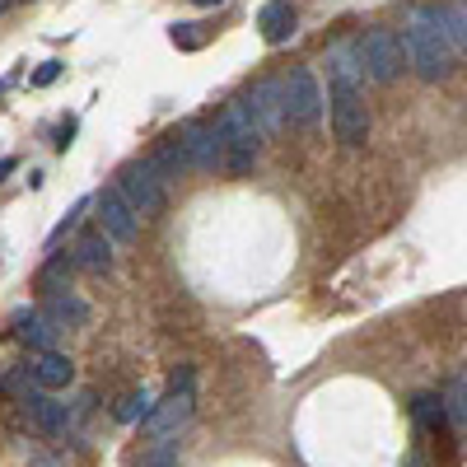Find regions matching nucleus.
<instances>
[{
    "instance_id": "7",
    "label": "nucleus",
    "mask_w": 467,
    "mask_h": 467,
    "mask_svg": "<svg viewBox=\"0 0 467 467\" xmlns=\"http://www.w3.org/2000/svg\"><path fill=\"white\" fill-rule=\"evenodd\" d=\"M178 141H182V155H188V169H196V173H211L225 164V136L206 122H192Z\"/></svg>"
},
{
    "instance_id": "24",
    "label": "nucleus",
    "mask_w": 467,
    "mask_h": 467,
    "mask_svg": "<svg viewBox=\"0 0 467 467\" xmlns=\"http://www.w3.org/2000/svg\"><path fill=\"white\" fill-rule=\"evenodd\" d=\"M57 75H61V61H42V65H38V75H33V85L47 89V85H57Z\"/></svg>"
},
{
    "instance_id": "2",
    "label": "nucleus",
    "mask_w": 467,
    "mask_h": 467,
    "mask_svg": "<svg viewBox=\"0 0 467 467\" xmlns=\"http://www.w3.org/2000/svg\"><path fill=\"white\" fill-rule=\"evenodd\" d=\"M360 61H364V75H370L374 85H393V80L407 71L402 38H397L393 28H370L360 38Z\"/></svg>"
},
{
    "instance_id": "1",
    "label": "nucleus",
    "mask_w": 467,
    "mask_h": 467,
    "mask_svg": "<svg viewBox=\"0 0 467 467\" xmlns=\"http://www.w3.org/2000/svg\"><path fill=\"white\" fill-rule=\"evenodd\" d=\"M402 57L425 85L454 75V42L444 33V10L440 5H411L402 24Z\"/></svg>"
},
{
    "instance_id": "25",
    "label": "nucleus",
    "mask_w": 467,
    "mask_h": 467,
    "mask_svg": "<svg viewBox=\"0 0 467 467\" xmlns=\"http://www.w3.org/2000/svg\"><path fill=\"white\" fill-rule=\"evenodd\" d=\"M14 169H19V159H14V155H5V159H0V182H5Z\"/></svg>"
},
{
    "instance_id": "21",
    "label": "nucleus",
    "mask_w": 467,
    "mask_h": 467,
    "mask_svg": "<svg viewBox=\"0 0 467 467\" xmlns=\"http://www.w3.org/2000/svg\"><path fill=\"white\" fill-rule=\"evenodd\" d=\"M149 411H155V397L141 388V393H126L122 402H117V421H122V425H141Z\"/></svg>"
},
{
    "instance_id": "10",
    "label": "nucleus",
    "mask_w": 467,
    "mask_h": 467,
    "mask_svg": "<svg viewBox=\"0 0 467 467\" xmlns=\"http://www.w3.org/2000/svg\"><path fill=\"white\" fill-rule=\"evenodd\" d=\"M327 75H332V89H356L364 85V61H360V42H337L327 47Z\"/></svg>"
},
{
    "instance_id": "22",
    "label": "nucleus",
    "mask_w": 467,
    "mask_h": 467,
    "mask_svg": "<svg viewBox=\"0 0 467 467\" xmlns=\"http://www.w3.org/2000/svg\"><path fill=\"white\" fill-rule=\"evenodd\" d=\"M71 266H75V262H65V257H52V262L42 266L38 286H42L47 295H61V290H65V280H71Z\"/></svg>"
},
{
    "instance_id": "11",
    "label": "nucleus",
    "mask_w": 467,
    "mask_h": 467,
    "mask_svg": "<svg viewBox=\"0 0 467 467\" xmlns=\"http://www.w3.org/2000/svg\"><path fill=\"white\" fill-rule=\"evenodd\" d=\"M28 374H33V383H38L42 393H61V388L75 383V364L65 360L61 350H42V356L28 364Z\"/></svg>"
},
{
    "instance_id": "9",
    "label": "nucleus",
    "mask_w": 467,
    "mask_h": 467,
    "mask_svg": "<svg viewBox=\"0 0 467 467\" xmlns=\"http://www.w3.org/2000/svg\"><path fill=\"white\" fill-rule=\"evenodd\" d=\"M188 421H192V388H173L164 402H155V411H149L141 425H145V435L169 440V435H178Z\"/></svg>"
},
{
    "instance_id": "4",
    "label": "nucleus",
    "mask_w": 467,
    "mask_h": 467,
    "mask_svg": "<svg viewBox=\"0 0 467 467\" xmlns=\"http://www.w3.org/2000/svg\"><path fill=\"white\" fill-rule=\"evenodd\" d=\"M286 122H299V126L323 122V89H318L309 65L290 71V80H286Z\"/></svg>"
},
{
    "instance_id": "18",
    "label": "nucleus",
    "mask_w": 467,
    "mask_h": 467,
    "mask_svg": "<svg viewBox=\"0 0 467 467\" xmlns=\"http://www.w3.org/2000/svg\"><path fill=\"white\" fill-rule=\"evenodd\" d=\"M149 164H155V173H159V182L164 178H178V173H188V155H182V141L173 136V141H164L155 155H149Z\"/></svg>"
},
{
    "instance_id": "14",
    "label": "nucleus",
    "mask_w": 467,
    "mask_h": 467,
    "mask_svg": "<svg viewBox=\"0 0 467 467\" xmlns=\"http://www.w3.org/2000/svg\"><path fill=\"white\" fill-rule=\"evenodd\" d=\"M24 402V411L33 416V425H42V430H52V435H61L65 425H71V416H65V407L61 402H52V397H47L42 388H33V393H24L19 397Z\"/></svg>"
},
{
    "instance_id": "5",
    "label": "nucleus",
    "mask_w": 467,
    "mask_h": 467,
    "mask_svg": "<svg viewBox=\"0 0 467 467\" xmlns=\"http://www.w3.org/2000/svg\"><path fill=\"white\" fill-rule=\"evenodd\" d=\"M332 131H337L341 145L370 141V108L356 89H332Z\"/></svg>"
},
{
    "instance_id": "20",
    "label": "nucleus",
    "mask_w": 467,
    "mask_h": 467,
    "mask_svg": "<svg viewBox=\"0 0 467 467\" xmlns=\"http://www.w3.org/2000/svg\"><path fill=\"white\" fill-rule=\"evenodd\" d=\"M411 416H416V421H421L425 430H435V435H440V430L448 425V416H444V402H440L435 393H416V397H411Z\"/></svg>"
},
{
    "instance_id": "19",
    "label": "nucleus",
    "mask_w": 467,
    "mask_h": 467,
    "mask_svg": "<svg viewBox=\"0 0 467 467\" xmlns=\"http://www.w3.org/2000/svg\"><path fill=\"white\" fill-rule=\"evenodd\" d=\"M444 10V33H448V42H454V52L467 57V0H448Z\"/></svg>"
},
{
    "instance_id": "13",
    "label": "nucleus",
    "mask_w": 467,
    "mask_h": 467,
    "mask_svg": "<svg viewBox=\"0 0 467 467\" xmlns=\"http://www.w3.org/2000/svg\"><path fill=\"white\" fill-rule=\"evenodd\" d=\"M71 262L80 266V272H94V276L112 272V239H108V234H85V239L75 243Z\"/></svg>"
},
{
    "instance_id": "8",
    "label": "nucleus",
    "mask_w": 467,
    "mask_h": 467,
    "mask_svg": "<svg viewBox=\"0 0 467 467\" xmlns=\"http://www.w3.org/2000/svg\"><path fill=\"white\" fill-rule=\"evenodd\" d=\"M94 211H98V225H103L108 239H117V243H136V234H141V215L122 202V192H117V188L98 192V196H94Z\"/></svg>"
},
{
    "instance_id": "26",
    "label": "nucleus",
    "mask_w": 467,
    "mask_h": 467,
    "mask_svg": "<svg viewBox=\"0 0 467 467\" xmlns=\"http://www.w3.org/2000/svg\"><path fill=\"white\" fill-rule=\"evenodd\" d=\"M192 5H202V10H211V5H225V0H192Z\"/></svg>"
},
{
    "instance_id": "3",
    "label": "nucleus",
    "mask_w": 467,
    "mask_h": 467,
    "mask_svg": "<svg viewBox=\"0 0 467 467\" xmlns=\"http://www.w3.org/2000/svg\"><path fill=\"white\" fill-rule=\"evenodd\" d=\"M117 192H122V202L136 215H159L164 211V182H159V173H155L149 159L126 164V169L117 173Z\"/></svg>"
},
{
    "instance_id": "17",
    "label": "nucleus",
    "mask_w": 467,
    "mask_h": 467,
    "mask_svg": "<svg viewBox=\"0 0 467 467\" xmlns=\"http://www.w3.org/2000/svg\"><path fill=\"white\" fill-rule=\"evenodd\" d=\"M19 337L38 350H52V341H57V327H52V318H47V313H28V318H19Z\"/></svg>"
},
{
    "instance_id": "23",
    "label": "nucleus",
    "mask_w": 467,
    "mask_h": 467,
    "mask_svg": "<svg viewBox=\"0 0 467 467\" xmlns=\"http://www.w3.org/2000/svg\"><path fill=\"white\" fill-rule=\"evenodd\" d=\"M85 211H89V202H75V206H71V215H65V220L52 229V239H47V248H57V243L65 239V229H75V225H80V215H85Z\"/></svg>"
},
{
    "instance_id": "12",
    "label": "nucleus",
    "mask_w": 467,
    "mask_h": 467,
    "mask_svg": "<svg viewBox=\"0 0 467 467\" xmlns=\"http://www.w3.org/2000/svg\"><path fill=\"white\" fill-rule=\"evenodd\" d=\"M257 28H262V38L272 47L290 42L295 38V5L290 0H266V5L257 10Z\"/></svg>"
},
{
    "instance_id": "6",
    "label": "nucleus",
    "mask_w": 467,
    "mask_h": 467,
    "mask_svg": "<svg viewBox=\"0 0 467 467\" xmlns=\"http://www.w3.org/2000/svg\"><path fill=\"white\" fill-rule=\"evenodd\" d=\"M243 108L257 122L262 136H276L286 126V80H257L253 94L243 98Z\"/></svg>"
},
{
    "instance_id": "16",
    "label": "nucleus",
    "mask_w": 467,
    "mask_h": 467,
    "mask_svg": "<svg viewBox=\"0 0 467 467\" xmlns=\"http://www.w3.org/2000/svg\"><path fill=\"white\" fill-rule=\"evenodd\" d=\"M440 402H444V416H448V425H458L463 435H467V370H463V374H454V379L444 383Z\"/></svg>"
},
{
    "instance_id": "15",
    "label": "nucleus",
    "mask_w": 467,
    "mask_h": 467,
    "mask_svg": "<svg viewBox=\"0 0 467 467\" xmlns=\"http://www.w3.org/2000/svg\"><path fill=\"white\" fill-rule=\"evenodd\" d=\"M47 318H52V327H80V323H89V309H85V299H75L71 290L65 295H52L47 299Z\"/></svg>"
}]
</instances>
